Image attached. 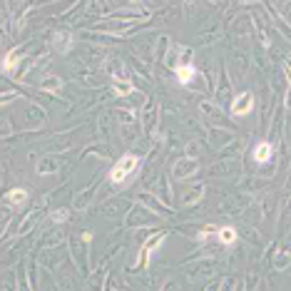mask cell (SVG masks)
I'll use <instances>...</instances> for the list:
<instances>
[{"mask_svg":"<svg viewBox=\"0 0 291 291\" xmlns=\"http://www.w3.org/2000/svg\"><path fill=\"white\" fill-rule=\"evenodd\" d=\"M271 155H274V147L269 142H259L257 147H254V159H257V162H269Z\"/></svg>","mask_w":291,"mask_h":291,"instance_id":"cell-4","label":"cell"},{"mask_svg":"<svg viewBox=\"0 0 291 291\" xmlns=\"http://www.w3.org/2000/svg\"><path fill=\"white\" fill-rule=\"evenodd\" d=\"M137 167H139V157L137 155H122L117 159V164L112 167V172H110V182L112 185H125V182L137 172Z\"/></svg>","mask_w":291,"mask_h":291,"instance_id":"cell-1","label":"cell"},{"mask_svg":"<svg viewBox=\"0 0 291 291\" xmlns=\"http://www.w3.org/2000/svg\"><path fill=\"white\" fill-rule=\"evenodd\" d=\"M216 239L229 246V244L237 241V229H234V227H222V229H216Z\"/></svg>","mask_w":291,"mask_h":291,"instance_id":"cell-5","label":"cell"},{"mask_svg":"<svg viewBox=\"0 0 291 291\" xmlns=\"http://www.w3.org/2000/svg\"><path fill=\"white\" fill-rule=\"evenodd\" d=\"M164 241V234H157V237H152L147 244H144V249H142V266H147L150 264V257H152V251L159 246Z\"/></svg>","mask_w":291,"mask_h":291,"instance_id":"cell-3","label":"cell"},{"mask_svg":"<svg viewBox=\"0 0 291 291\" xmlns=\"http://www.w3.org/2000/svg\"><path fill=\"white\" fill-rule=\"evenodd\" d=\"M115 90H117V95H130L134 87H132V82L122 80V82H115Z\"/></svg>","mask_w":291,"mask_h":291,"instance_id":"cell-9","label":"cell"},{"mask_svg":"<svg viewBox=\"0 0 291 291\" xmlns=\"http://www.w3.org/2000/svg\"><path fill=\"white\" fill-rule=\"evenodd\" d=\"M5 202H8V204H18V207H20V204H25V202H27V192H25V189H13V192H8V194H5Z\"/></svg>","mask_w":291,"mask_h":291,"instance_id":"cell-7","label":"cell"},{"mask_svg":"<svg viewBox=\"0 0 291 291\" xmlns=\"http://www.w3.org/2000/svg\"><path fill=\"white\" fill-rule=\"evenodd\" d=\"M192 78H194V67H192V65H179V67H177V80H179L182 85L192 82Z\"/></svg>","mask_w":291,"mask_h":291,"instance_id":"cell-6","label":"cell"},{"mask_svg":"<svg viewBox=\"0 0 291 291\" xmlns=\"http://www.w3.org/2000/svg\"><path fill=\"white\" fill-rule=\"evenodd\" d=\"M67 216H70V214H67V209H60V212H55V214H53V222H67Z\"/></svg>","mask_w":291,"mask_h":291,"instance_id":"cell-10","label":"cell"},{"mask_svg":"<svg viewBox=\"0 0 291 291\" xmlns=\"http://www.w3.org/2000/svg\"><path fill=\"white\" fill-rule=\"evenodd\" d=\"M60 87H62L60 78H48V80L43 82V90H45V92H55V90H60Z\"/></svg>","mask_w":291,"mask_h":291,"instance_id":"cell-8","label":"cell"},{"mask_svg":"<svg viewBox=\"0 0 291 291\" xmlns=\"http://www.w3.org/2000/svg\"><path fill=\"white\" fill-rule=\"evenodd\" d=\"M251 107H254V95H251V92H241V95L232 102V112H234L237 117H244V115L251 112Z\"/></svg>","mask_w":291,"mask_h":291,"instance_id":"cell-2","label":"cell"}]
</instances>
